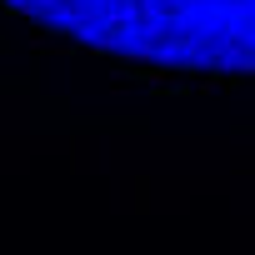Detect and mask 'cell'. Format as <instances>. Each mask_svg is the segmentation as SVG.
<instances>
[{"instance_id": "1", "label": "cell", "mask_w": 255, "mask_h": 255, "mask_svg": "<svg viewBox=\"0 0 255 255\" xmlns=\"http://www.w3.org/2000/svg\"><path fill=\"white\" fill-rule=\"evenodd\" d=\"M100 55L160 70L255 75V0H0Z\"/></svg>"}]
</instances>
